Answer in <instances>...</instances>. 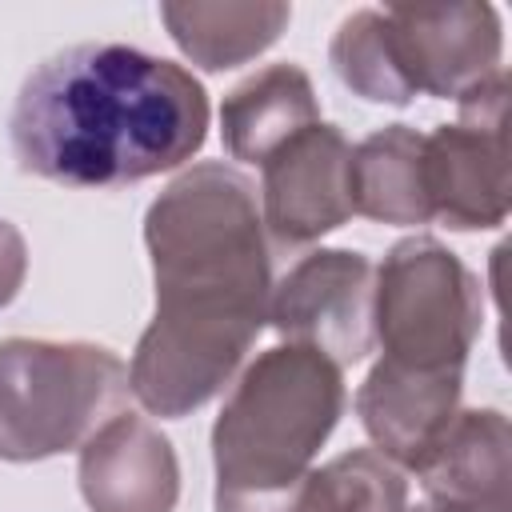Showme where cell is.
<instances>
[{"instance_id": "9c48e42d", "label": "cell", "mask_w": 512, "mask_h": 512, "mask_svg": "<svg viewBox=\"0 0 512 512\" xmlns=\"http://www.w3.org/2000/svg\"><path fill=\"white\" fill-rule=\"evenodd\" d=\"M348 160H352V144L340 136V128L312 124L260 164L264 172L260 220L268 248L276 252L304 248L352 216Z\"/></svg>"}, {"instance_id": "ba28073f", "label": "cell", "mask_w": 512, "mask_h": 512, "mask_svg": "<svg viewBox=\"0 0 512 512\" xmlns=\"http://www.w3.org/2000/svg\"><path fill=\"white\" fill-rule=\"evenodd\" d=\"M372 264L348 248H320L304 256L276 288L268 304L272 328L288 344H304L328 356L336 368L372 352Z\"/></svg>"}, {"instance_id": "4fadbf2b", "label": "cell", "mask_w": 512, "mask_h": 512, "mask_svg": "<svg viewBox=\"0 0 512 512\" xmlns=\"http://www.w3.org/2000/svg\"><path fill=\"white\" fill-rule=\"evenodd\" d=\"M428 500L508 508V420L496 408L456 412L452 428L420 468Z\"/></svg>"}, {"instance_id": "8fae6325", "label": "cell", "mask_w": 512, "mask_h": 512, "mask_svg": "<svg viewBox=\"0 0 512 512\" xmlns=\"http://www.w3.org/2000/svg\"><path fill=\"white\" fill-rule=\"evenodd\" d=\"M80 492L92 512H172L180 464L144 416L120 412L80 448Z\"/></svg>"}, {"instance_id": "5b68a950", "label": "cell", "mask_w": 512, "mask_h": 512, "mask_svg": "<svg viewBox=\"0 0 512 512\" xmlns=\"http://www.w3.org/2000/svg\"><path fill=\"white\" fill-rule=\"evenodd\" d=\"M484 320L480 280L432 236L388 248L372 280V332L380 360L408 372H464Z\"/></svg>"}, {"instance_id": "3957f363", "label": "cell", "mask_w": 512, "mask_h": 512, "mask_svg": "<svg viewBox=\"0 0 512 512\" xmlns=\"http://www.w3.org/2000/svg\"><path fill=\"white\" fill-rule=\"evenodd\" d=\"M340 412L344 376L328 356L304 344L256 356L212 428L216 512H248L288 492L312 468Z\"/></svg>"}, {"instance_id": "8992f818", "label": "cell", "mask_w": 512, "mask_h": 512, "mask_svg": "<svg viewBox=\"0 0 512 512\" xmlns=\"http://www.w3.org/2000/svg\"><path fill=\"white\" fill-rule=\"evenodd\" d=\"M460 120L424 136V192L432 220L472 232L508 216V76L504 68L468 88Z\"/></svg>"}, {"instance_id": "30bf717a", "label": "cell", "mask_w": 512, "mask_h": 512, "mask_svg": "<svg viewBox=\"0 0 512 512\" xmlns=\"http://www.w3.org/2000/svg\"><path fill=\"white\" fill-rule=\"evenodd\" d=\"M464 372H408L380 360L356 392V412L376 452L420 472L460 412Z\"/></svg>"}, {"instance_id": "9a60e30c", "label": "cell", "mask_w": 512, "mask_h": 512, "mask_svg": "<svg viewBox=\"0 0 512 512\" xmlns=\"http://www.w3.org/2000/svg\"><path fill=\"white\" fill-rule=\"evenodd\" d=\"M160 20L168 24V36L180 44L184 56H192L208 72H224L276 44L284 24L292 20V8L188 0V4H160Z\"/></svg>"}, {"instance_id": "52a82bcc", "label": "cell", "mask_w": 512, "mask_h": 512, "mask_svg": "<svg viewBox=\"0 0 512 512\" xmlns=\"http://www.w3.org/2000/svg\"><path fill=\"white\" fill-rule=\"evenodd\" d=\"M380 40L408 100H460L500 72V16L492 4H388Z\"/></svg>"}, {"instance_id": "e0dca14e", "label": "cell", "mask_w": 512, "mask_h": 512, "mask_svg": "<svg viewBox=\"0 0 512 512\" xmlns=\"http://www.w3.org/2000/svg\"><path fill=\"white\" fill-rule=\"evenodd\" d=\"M328 56H332V68L344 80V88H352L356 96H364L372 104H408V92L400 88V80L388 64L376 8L344 16L332 36Z\"/></svg>"}, {"instance_id": "6da1fadb", "label": "cell", "mask_w": 512, "mask_h": 512, "mask_svg": "<svg viewBox=\"0 0 512 512\" xmlns=\"http://www.w3.org/2000/svg\"><path fill=\"white\" fill-rule=\"evenodd\" d=\"M156 312L128 364V388L152 416L208 404L264 332L272 248L244 172L208 160L180 172L144 216Z\"/></svg>"}, {"instance_id": "7a4b0ae2", "label": "cell", "mask_w": 512, "mask_h": 512, "mask_svg": "<svg viewBox=\"0 0 512 512\" xmlns=\"http://www.w3.org/2000/svg\"><path fill=\"white\" fill-rule=\"evenodd\" d=\"M8 128L20 172L68 188H120L200 152L208 92L176 60L92 40L28 72Z\"/></svg>"}, {"instance_id": "d6986e66", "label": "cell", "mask_w": 512, "mask_h": 512, "mask_svg": "<svg viewBox=\"0 0 512 512\" xmlns=\"http://www.w3.org/2000/svg\"><path fill=\"white\" fill-rule=\"evenodd\" d=\"M420 512H508V508H492V504H444V500H428Z\"/></svg>"}, {"instance_id": "5bb4252c", "label": "cell", "mask_w": 512, "mask_h": 512, "mask_svg": "<svg viewBox=\"0 0 512 512\" xmlns=\"http://www.w3.org/2000/svg\"><path fill=\"white\" fill-rule=\"evenodd\" d=\"M352 212L380 224H428L424 136L408 124H388L360 140L348 160Z\"/></svg>"}, {"instance_id": "277c9868", "label": "cell", "mask_w": 512, "mask_h": 512, "mask_svg": "<svg viewBox=\"0 0 512 512\" xmlns=\"http://www.w3.org/2000/svg\"><path fill=\"white\" fill-rule=\"evenodd\" d=\"M128 364L84 340H0V460L84 448L128 400Z\"/></svg>"}, {"instance_id": "2e32d148", "label": "cell", "mask_w": 512, "mask_h": 512, "mask_svg": "<svg viewBox=\"0 0 512 512\" xmlns=\"http://www.w3.org/2000/svg\"><path fill=\"white\" fill-rule=\"evenodd\" d=\"M248 512H408V484L376 448H352Z\"/></svg>"}, {"instance_id": "ac0fdd59", "label": "cell", "mask_w": 512, "mask_h": 512, "mask_svg": "<svg viewBox=\"0 0 512 512\" xmlns=\"http://www.w3.org/2000/svg\"><path fill=\"white\" fill-rule=\"evenodd\" d=\"M24 272H28V248H24V236H20L8 220H0V308L20 292Z\"/></svg>"}, {"instance_id": "7c38bea8", "label": "cell", "mask_w": 512, "mask_h": 512, "mask_svg": "<svg viewBox=\"0 0 512 512\" xmlns=\"http://www.w3.org/2000/svg\"><path fill=\"white\" fill-rule=\"evenodd\" d=\"M320 124L316 92L304 68L272 64L236 84L220 104V132L232 160L264 164L296 132Z\"/></svg>"}]
</instances>
